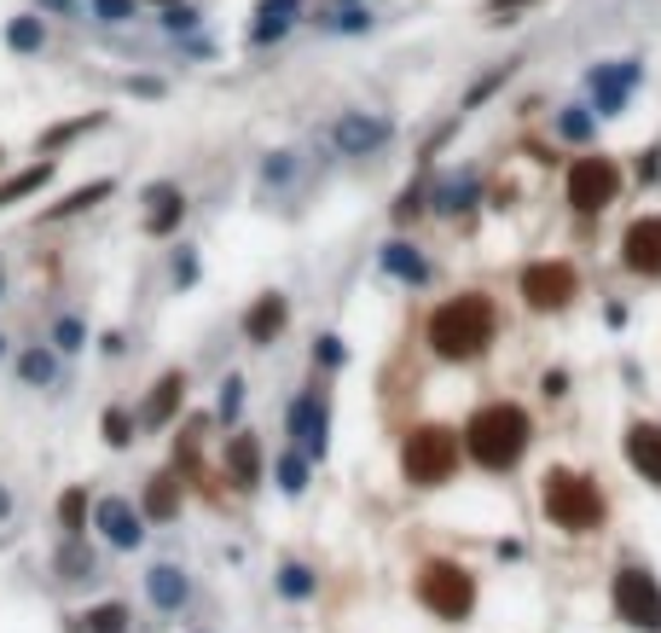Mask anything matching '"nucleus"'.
<instances>
[{"mask_svg": "<svg viewBox=\"0 0 661 633\" xmlns=\"http://www.w3.org/2000/svg\"><path fill=\"white\" fill-rule=\"evenodd\" d=\"M615 616L638 633H661V581L644 564L615 570Z\"/></svg>", "mask_w": 661, "mask_h": 633, "instance_id": "obj_6", "label": "nucleus"}, {"mask_svg": "<svg viewBox=\"0 0 661 633\" xmlns=\"http://www.w3.org/2000/svg\"><path fill=\"white\" fill-rule=\"evenodd\" d=\"M198 633H203V628H198Z\"/></svg>", "mask_w": 661, "mask_h": 633, "instance_id": "obj_45", "label": "nucleus"}, {"mask_svg": "<svg viewBox=\"0 0 661 633\" xmlns=\"http://www.w3.org/2000/svg\"><path fill=\"white\" fill-rule=\"evenodd\" d=\"M140 511H145L151 523H175V518H180V482H175V471H163V477L145 482Z\"/></svg>", "mask_w": 661, "mask_h": 633, "instance_id": "obj_19", "label": "nucleus"}, {"mask_svg": "<svg viewBox=\"0 0 661 633\" xmlns=\"http://www.w3.org/2000/svg\"><path fill=\"white\" fill-rule=\"evenodd\" d=\"M626 459H633V471L644 482H656V489H661V425L638 419L633 430H626Z\"/></svg>", "mask_w": 661, "mask_h": 633, "instance_id": "obj_18", "label": "nucleus"}, {"mask_svg": "<svg viewBox=\"0 0 661 633\" xmlns=\"http://www.w3.org/2000/svg\"><path fill=\"white\" fill-rule=\"evenodd\" d=\"M116 192V180H93V187H81V192H71L64 204H53L41 215V221H64V215H81V210H93V204H105V198Z\"/></svg>", "mask_w": 661, "mask_h": 633, "instance_id": "obj_25", "label": "nucleus"}, {"mask_svg": "<svg viewBox=\"0 0 661 633\" xmlns=\"http://www.w3.org/2000/svg\"><path fill=\"white\" fill-rule=\"evenodd\" d=\"M284 430H291V442L308 459H326V402H319V390H302L296 395L291 413H284Z\"/></svg>", "mask_w": 661, "mask_h": 633, "instance_id": "obj_10", "label": "nucleus"}, {"mask_svg": "<svg viewBox=\"0 0 661 633\" xmlns=\"http://www.w3.org/2000/svg\"><path fill=\"white\" fill-rule=\"evenodd\" d=\"M186 407V372L175 366V372H163L157 384H151V395H145V407L134 413V419H140V430H163L168 419H175V413Z\"/></svg>", "mask_w": 661, "mask_h": 633, "instance_id": "obj_14", "label": "nucleus"}, {"mask_svg": "<svg viewBox=\"0 0 661 633\" xmlns=\"http://www.w3.org/2000/svg\"><path fill=\"white\" fill-rule=\"evenodd\" d=\"M586 128H592V123H586L581 111H569V116H563V135H569V140H586Z\"/></svg>", "mask_w": 661, "mask_h": 633, "instance_id": "obj_38", "label": "nucleus"}, {"mask_svg": "<svg viewBox=\"0 0 661 633\" xmlns=\"http://www.w3.org/2000/svg\"><path fill=\"white\" fill-rule=\"evenodd\" d=\"M262 477H267L262 436H256V430H232V436H227V482L239 494H250V489H262Z\"/></svg>", "mask_w": 661, "mask_h": 633, "instance_id": "obj_12", "label": "nucleus"}, {"mask_svg": "<svg viewBox=\"0 0 661 633\" xmlns=\"http://www.w3.org/2000/svg\"><path fill=\"white\" fill-rule=\"evenodd\" d=\"M145 598L163 616H180L186 605H192V575H186L180 564H151L145 570Z\"/></svg>", "mask_w": 661, "mask_h": 633, "instance_id": "obj_13", "label": "nucleus"}, {"mask_svg": "<svg viewBox=\"0 0 661 633\" xmlns=\"http://www.w3.org/2000/svg\"><path fill=\"white\" fill-rule=\"evenodd\" d=\"M47 7H53V12H71V0H47Z\"/></svg>", "mask_w": 661, "mask_h": 633, "instance_id": "obj_41", "label": "nucleus"}, {"mask_svg": "<svg viewBox=\"0 0 661 633\" xmlns=\"http://www.w3.org/2000/svg\"><path fill=\"white\" fill-rule=\"evenodd\" d=\"M534 442V419L517 402H487L470 413L465 425V454L482 465V471H511V465L529 454Z\"/></svg>", "mask_w": 661, "mask_h": 633, "instance_id": "obj_2", "label": "nucleus"}, {"mask_svg": "<svg viewBox=\"0 0 661 633\" xmlns=\"http://www.w3.org/2000/svg\"><path fill=\"white\" fill-rule=\"evenodd\" d=\"M105 116H76V123H59V128H47L41 135V152H59V145H71L76 135H88V128H99Z\"/></svg>", "mask_w": 661, "mask_h": 633, "instance_id": "obj_31", "label": "nucleus"}, {"mask_svg": "<svg viewBox=\"0 0 661 633\" xmlns=\"http://www.w3.org/2000/svg\"><path fill=\"white\" fill-rule=\"evenodd\" d=\"M53 570H59V581H93V575H99V553H93L81 535H64Z\"/></svg>", "mask_w": 661, "mask_h": 633, "instance_id": "obj_21", "label": "nucleus"}, {"mask_svg": "<svg viewBox=\"0 0 661 633\" xmlns=\"http://www.w3.org/2000/svg\"><path fill=\"white\" fill-rule=\"evenodd\" d=\"M239 407H244V378H227V384H220V402H215L220 425H232V419H239Z\"/></svg>", "mask_w": 661, "mask_h": 633, "instance_id": "obj_35", "label": "nucleus"}, {"mask_svg": "<svg viewBox=\"0 0 661 633\" xmlns=\"http://www.w3.org/2000/svg\"><path fill=\"white\" fill-rule=\"evenodd\" d=\"M81 622H88V633H128V605H99Z\"/></svg>", "mask_w": 661, "mask_h": 633, "instance_id": "obj_32", "label": "nucleus"}, {"mask_svg": "<svg viewBox=\"0 0 661 633\" xmlns=\"http://www.w3.org/2000/svg\"><path fill=\"white\" fill-rule=\"evenodd\" d=\"M517 286H522V303L529 308L551 314V308H563L569 296H581V274H574L569 262H529Z\"/></svg>", "mask_w": 661, "mask_h": 633, "instance_id": "obj_8", "label": "nucleus"}, {"mask_svg": "<svg viewBox=\"0 0 661 633\" xmlns=\"http://www.w3.org/2000/svg\"><path fill=\"white\" fill-rule=\"evenodd\" d=\"M633 81H638V64H626V71H615V64H609V71H592V88H598L603 111H621V99L633 93Z\"/></svg>", "mask_w": 661, "mask_h": 633, "instance_id": "obj_23", "label": "nucleus"}, {"mask_svg": "<svg viewBox=\"0 0 661 633\" xmlns=\"http://www.w3.org/2000/svg\"><path fill=\"white\" fill-rule=\"evenodd\" d=\"M145 232L151 239H168L180 221H186V192L175 187V180H157V187H145Z\"/></svg>", "mask_w": 661, "mask_h": 633, "instance_id": "obj_16", "label": "nucleus"}, {"mask_svg": "<svg viewBox=\"0 0 661 633\" xmlns=\"http://www.w3.org/2000/svg\"><path fill=\"white\" fill-rule=\"evenodd\" d=\"M291 326V303H284L279 291H267V296H256V303H250V314H244V338L256 343V349H267L279 338V331Z\"/></svg>", "mask_w": 661, "mask_h": 633, "instance_id": "obj_17", "label": "nucleus"}, {"mask_svg": "<svg viewBox=\"0 0 661 633\" xmlns=\"http://www.w3.org/2000/svg\"><path fill=\"white\" fill-rule=\"evenodd\" d=\"M47 180H53V163H29V169L7 175V180H0V210H7V204H24V198L41 192Z\"/></svg>", "mask_w": 661, "mask_h": 633, "instance_id": "obj_24", "label": "nucleus"}, {"mask_svg": "<svg viewBox=\"0 0 661 633\" xmlns=\"http://www.w3.org/2000/svg\"><path fill=\"white\" fill-rule=\"evenodd\" d=\"M41 41H47L41 18H12L7 24V47H12V53H41Z\"/></svg>", "mask_w": 661, "mask_h": 633, "instance_id": "obj_29", "label": "nucleus"}, {"mask_svg": "<svg viewBox=\"0 0 661 633\" xmlns=\"http://www.w3.org/2000/svg\"><path fill=\"white\" fill-rule=\"evenodd\" d=\"M134 430H140V419H134L128 407H105V442H111V447H128Z\"/></svg>", "mask_w": 661, "mask_h": 633, "instance_id": "obj_33", "label": "nucleus"}, {"mask_svg": "<svg viewBox=\"0 0 661 633\" xmlns=\"http://www.w3.org/2000/svg\"><path fill=\"white\" fill-rule=\"evenodd\" d=\"M0 163H7V152H0Z\"/></svg>", "mask_w": 661, "mask_h": 633, "instance_id": "obj_44", "label": "nucleus"}, {"mask_svg": "<svg viewBox=\"0 0 661 633\" xmlns=\"http://www.w3.org/2000/svg\"><path fill=\"white\" fill-rule=\"evenodd\" d=\"M302 7V0H267L262 7V24H256V41H274L284 36V24H291V12Z\"/></svg>", "mask_w": 661, "mask_h": 633, "instance_id": "obj_30", "label": "nucleus"}, {"mask_svg": "<svg viewBox=\"0 0 661 633\" xmlns=\"http://www.w3.org/2000/svg\"><path fill=\"white\" fill-rule=\"evenodd\" d=\"M314 360H326V366H343V343H336V338H319Z\"/></svg>", "mask_w": 661, "mask_h": 633, "instance_id": "obj_37", "label": "nucleus"}, {"mask_svg": "<svg viewBox=\"0 0 661 633\" xmlns=\"http://www.w3.org/2000/svg\"><path fill=\"white\" fill-rule=\"evenodd\" d=\"M418 605L430 616H441V622H465V616L476 610V575L453 558H430L418 570Z\"/></svg>", "mask_w": 661, "mask_h": 633, "instance_id": "obj_4", "label": "nucleus"}, {"mask_svg": "<svg viewBox=\"0 0 661 633\" xmlns=\"http://www.w3.org/2000/svg\"><path fill=\"white\" fill-rule=\"evenodd\" d=\"M0 360H7V331H0Z\"/></svg>", "mask_w": 661, "mask_h": 633, "instance_id": "obj_42", "label": "nucleus"}, {"mask_svg": "<svg viewBox=\"0 0 661 633\" xmlns=\"http://www.w3.org/2000/svg\"><path fill=\"white\" fill-rule=\"evenodd\" d=\"M192 279H198V256L180 244V256H175V286H192Z\"/></svg>", "mask_w": 661, "mask_h": 633, "instance_id": "obj_36", "label": "nucleus"}, {"mask_svg": "<svg viewBox=\"0 0 661 633\" xmlns=\"http://www.w3.org/2000/svg\"><path fill=\"white\" fill-rule=\"evenodd\" d=\"M395 135V128L383 123V116H360V111H348L343 123L331 128V140H336V152H348V157H366V152H378V145Z\"/></svg>", "mask_w": 661, "mask_h": 633, "instance_id": "obj_15", "label": "nucleus"}, {"mask_svg": "<svg viewBox=\"0 0 661 633\" xmlns=\"http://www.w3.org/2000/svg\"><path fill=\"white\" fill-rule=\"evenodd\" d=\"M378 262H383V274H389V279H401V286H423V279H430V262H423L412 244H401V239H395V244H383V256H378Z\"/></svg>", "mask_w": 661, "mask_h": 633, "instance_id": "obj_22", "label": "nucleus"}, {"mask_svg": "<svg viewBox=\"0 0 661 633\" xmlns=\"http://www.w3.org/2000/svg\"><path fill=\"white\" fill-rule=\"evenodd\" d=\"M0 291H7V279H0Z\"/></svg>", "mask_w": 661, "mask_h": 633, "instance_id": "obj_43", "label": "nucleus"}, {"mask_svg": "<svg viewBox=\"0 0 661 633\" xmlns=\"http://www.w3.org/2000/svg\"><path fill=\"white\" fill-rule=\"evenodd\" d=\"M279 489L284 494L308 489V454H279Z\"/></svg>", "mask_w": 661, "mask_h": 633, "instance_id": "obj_34", "label": "nucleus"}, {"mask_svg": "<svg viewBox=\"0 0 661 633\" xmlns=\"http://www.w3.org/2000/svg\"><path fill=\"white\" fill-rule=\"evenodd\" d=\"M18 384H24V390H47V384H59V349L29 343L24 355H18Z\"/></svg>", "mask_w": 661, "mask_h": 633, "instance_id": "obj_20", "label": "nucleus"}, {"mask_svg": "<svg viewBox=\"0 0 661 633\" xmlns=\"http://www.w3.org/2000/svg\"><path fill=\"white\" fill-rule=\"evenodd\" d=\"M621 262L638 279H661V215H638L621 239Z\"/></svg>", "mask_w": 661, "mask_h": 633, "instance_id": "obj_11", "label": "nucleus"}, {"mask_svg": "<svg viewBox=\"0 0 661 633\" xmlns=\"http://www.w3.org/2000/svg\"><path fill=\"white\" fill-rule=\"evenodd\" d=\"M274 587H279L284 598H296V605H302V598H314L319 581H314L308 564H279V581H274Z\"/></svg>", "mask_w": 661, "mask_h": 633, "instance_id": "obj_28", "label": "nucleus"}, {"mask_svg": "<svg viewBox=\"0 0 661 633\" xmlns=\"http://www.w3.org/2000/svg\"><path fill=\"white\" fill-rule=\"evenodd\" d=\"M145 511L134 506L128 494H105L93 506V529L105 535V546H116V553H134V546H145Z\"/></svg>", "mask_w": 661, "mask_h": 633, "instance_id": "obj_9", "label": "nucleus"}, {"mask_svg": "<svg viewBox=\"0 0 661 633\" xmlns=\"http://www.w3.org/2000/svg\"><path fill=\"white\" fill-rule=\"evenodd\" d=\"M12 518H18V499H12V489L0 482V523H12Z\"/></svg>", "mask_w": 661, "mask_h": 633, "instance_id": "obj_40", "label": "nucleus"}, {"mask_svg": "<svg viewBox=\"0 0 661 633\" xmlns=\"http://www.w3.org/2000/svg\"><path fill=\"white\" fill-rule=\"evenodd\" d=\"M53 349L59 355H81V349H88V320H81V314H59L53 320Z\"/></svg>", "mask_w": 661, "mask_h": 633, "instance_id": "obj_26", "label": "nucleus"}, {"mask_svg": "<svg viewBox=\"0 0 661 633\" xmlns=\"http://www.w3.org/2000/svg\"><path fill=\"white\" fill-rule=\"evenodd\" d=\"M401 471L412 489H441V482H453V471H459V436L441 425H423L406 436L401 447Z\"/></svg>", "mask_w": 661, "mask_h": 633, "instance_id": "obj_5", "label": "nucleus"}, {"mask_svg": "<svg viewBox=\"0 0 661 633\" xmlns=\"http://www.w3.org/2000/svg\"><path fill=\"white\" fill-rule=\"evenodd\" d=\"M539 499H546V518L557 529H569V535H592L603 523V494L586 471H551Z\"/></svg>", "mask_w": 661, "mask_h": 633, "instance_id": "obj_3", "label": "nucleus"}, {"mask_svg": "<svg viewBox=\"0 0 661 633\" xmlns=\"http://www.w3.org/2000/svg\"><path fill=\"white\" fill-rule=\"evenodd\" d=\"M59 529L64 535H81V529H88V489H64L59 494Z\"/></svg>", "mask_w": 661, "mask_h": 633, "instance_id": "obj_27", "label": "nucleus"}, {"mask_svg": "<svg viewBox=\"0 0 661 633\" xmlns=\"http://www.w3.org/2000/svg\"><path fill=\"white\" fill-rule=\"evenodd\" d=\"M423 338H430V349H435L441 360H476V355H487V349H494V338H499V308H494V296H482V291L447 296V303L430 314Z\"/></svg>", "mask_w": 661, "mask_h": 633, "instance_id": "obj_1", "label": "nucleus"}, {"mask_svg": "<svg viewBox=\"0 0 661 633\" xmlns=\"http://www.w3.org/2000/svg\"><path fill=\"white\" fill-rule=\"evenodd\" d=\"M99 12H105V18H111V24H123V18H128V12H134V7H128V0H99Z\"/></svg>", "mask_w": 661, "mask_h": 633, "instance_id": "obj_39", "label": "nucleus"}, {"mask_svg": "<svg viewBox=\"0 0 661 633\" xmlns=\"http://www.w3.org/2000/svg\"><path fill=\"white\" fill-rule=\"evenodd\" d=\"M615 192H621V163L615 157H574V169H569V204L581 210V215H598L615 204Z\"/></svg>", "mask_w": 661, "mask_h": 633, "instance_id": "obj_7", "label": "nucleus"}]
</instances>
